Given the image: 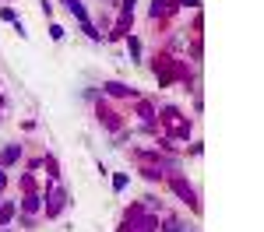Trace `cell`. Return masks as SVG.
I'll list each match as a JSON object with an SVG mask.
<instances>
[{
  "label": "cell",
  "instance_id": "6da1fadb",
  "mask_svg": "<svg viewBox=\"0 0 264 232\" xmlns=\"http://www.w3.org/2000/svg\"><path fill=\"white\" fill-rule=\"evenodd\" d=\"M46 201H50V204H46V215H50V218H53V215H60V211H64V190H60V186H53Z\"/></svg>",
  "mask_w": 264,
  "mask_h": 232
},
{
  "label": "cell",
  "instance_id": "7a4b0ae2",
  "mask_svg": "<svg viewBox=\"0 0 264 232\" xmlns=\"http://www.w3.org/2000/svg\"><path fill=\"white\" fill-rule=\"evenodd\" d=\"M64 7H67V11H70L74 18H78L81 25L88 21V11H85V4H81V0H64Z\"/></svg>",
  "mask_w": 264,
  "mask_h": 232
},
{
  "label": "cell",
  "instance_id": "3957f363",
  "mask_svg": "<svg viewBox=\"0 0 264 232\" xmlns=\"http://www.w3.org/2000/svg\"><path fill=\"white\" fill-rule=\"evenodd\" d=\"M21 159V148L18 144H7L4 151H0V166H11V162H18Z\"/></svg>",
  "mask_w": 264,
  "mask_h": 232
},
{
  "label": "cell",
  "instance_id": "277c9868",
  "mask_svg": "<svg viewBox=\"0 0 264 232\" xmlns=\"http://www.w3.org/2000/svg\"><path fill=\"white\" fill-rule=\"evenodd\" d=\"M173 190H176V193H180V197H183V201H191V204H194V208H198V201H194V190H191V186H187V183H183V179H173Z\"/></svg>",
  "mask_w": 264,
  "mask_h": 232
},
{
  "label": "cell",
  "instance_id": "5b68a950",
  "mask_svg": "<svg viewBox=\"0 0 264 232\" xmlns=\"http://www.w3.org/2000/svg\"><path fill=\"white\" fill-rule=\"evenodd\" d=\"M106 92H109V95H117V99L131 95V88H127V85H120V81H109V85H106Z\"/></svg>",
  "mask_w": 264,
  "mask_h": 232
},
{
  "label": "cell",
  "instance_id": "8992f818",
  "mask_svg": "<svg viewBox=\"0 0 264 232\" xmlns=\"http://www.w3.org/2000/svg\"><path fill=\"white\" fill-rule=\"evenodd\" d=\"M39 204H43V197H35V193H28V197L21 201V208H25L28 215H32V211H39Z\"/></svg>",
  "mask_w": 264,
  "mask_h": 232
},
{
  "label": "cell",
  "instance_id": "52a82bcc",
  "mask_svg": "<svg viewBox=\"0 0 264 232\" xmlns=\"http://www.w3.org/2000/svg\"><path fill=\"white\" fill-rule=\"evenodd\" d=\"M11 218H14V204L7 201V204H0V225H7Z\"/></svg>",
  "mask_w": 264,
  "mask_h": 232
},
{
  "label": "cell",
  "instance_id": "ba28073f",
  "mask_svg": "<svg viewBox=\"0 0 264 232\" xmlns=\"http://www.w3.org/2000/svg\"><path fill=\"white\" fill-rule=\"evenodd\" d=\"M134 232H155V218H141V222L134 225Z\"/></svg>",
  "mask_w": 264,
  "mask_h": 232
},
{
  "label": "cell",
  "instance_id": "9c48e42d",
  "mask_svg": "<svg viewBox=\"0 0 264 232\" xmlns=\"http://www.w3.org/2000/svg\"><path fill=\"white\" fill-rule=\"evenodd\" d=\"M166 11H169V0H155V4H152V18H159Z\"/></svg>",
  "mask_w": 264,
  "mask_h": 232
},
{
  "label": "cell",
  "instance_id": "30bf717a",
  "mask_svg": "<svg viewBox=\"0 0 264 232\" xmlns=\"http://www.w3.org/2000/svg\"><path fill=\"white\" fill-rule=\"evenodd\" d=\"M166 232H183V222H176V218H169V222H166Z\"/></svg>",
  "mask_w": 264,
  "mask_h": 232
},
{
  "label": "cell",
  "instance_id": "8fae6325",
  "mask_svg": "<svg viewBox=\"0 0 264 232\" xmlns=\"http://www.w3.org/2000/svg\"><path fill=\"white\" fill-rule=\"evenodd\" d=\"M180 4H187V7H198V4H201V0H180Z\"/></svg>",
  "mask_w": 264,
  "mask_h": 232
},
{
  "label": "cell",
  "instance_id": "7c38bea8",
  "mask_svg": "<svg viewBox=\"0 0 264 232\" xmlns=\"http://www.w3.org/2000/svg\"><path fill=\"white\" fill-rule=\"evenodd\" d=\"M4 183H7V179H4V173H0V190H4Z\"/></svg>",
  "mask_w": 264,
  "mask_h": 232
},
{
  "label": "cell",
  "instance_id": "4fadbf2b",
  "mask_svg": "<svg viewBox=\"0 0 264 232\" xmlns=\"http://www.w3.org/2000/svg\"><path fill=\"white\" fill-rule=\"evenodd\" d=\"M187 232H198V229H187Z\"/></svg>",
  "mask_w": 264,
  "mask_h": 232
}]
</instances>
